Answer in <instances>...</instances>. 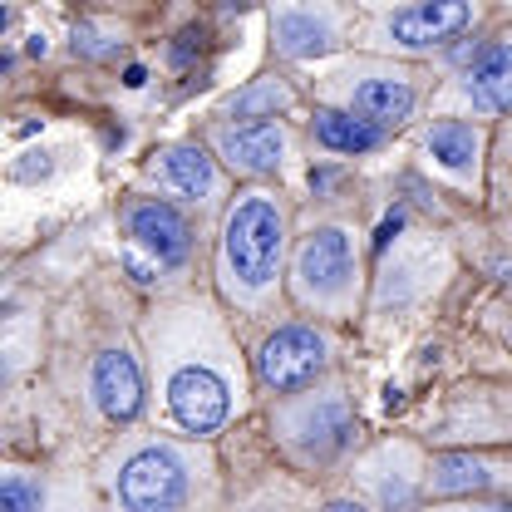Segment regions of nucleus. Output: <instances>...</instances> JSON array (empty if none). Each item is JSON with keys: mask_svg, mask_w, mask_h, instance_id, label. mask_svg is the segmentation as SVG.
<instances>
[{"mask_svg": "<svg viewBox=\"0 0 512 512\" xmlns=\"http://www.w3.org/2000/svg\"><path fill=\"white\" fill-rule=\"evenodd\" d=\"M222 261L252 291H261L276 276V266H281V212L266 192H242L237 207L227 212Z\"/></svg>", "mask_w": 512, "mask_h": 512, "instance_id": "nucleus-1", "label": "nucleus"}, {"mask_svg": "<svg viewBox=\"0 0 512 512\" xmlns=\"http://www.w3.org/2000/svg\"><path fill=\"white\" fill-rule=\"evenodd\" d=\"M119 498L128 512H178L188 498V468L173 448H138L119 473Z\"/></svg>", "mask_w": 512, "mask_h": 512, "instance_id": "nucleus-2", "label": "nucleus"}, {"mask_svg": "<svg viewBox=\"0 0 512 512\" xmlns=\"http://www.w3.org/2000/svg\"><path fill=\"white\" fill-rule=\"evenodd\" d=\"M320 370H325V340L316 330H306V325L276 330L261 345V355H256V375L271 389H301V384L316 380Z\"/></svg>", "mask_w": 512, "mask_h": 512, "instance_id": "nucleus-3", "label": "nucleus"}, {"mask_svg": "<svg viewBox=\"0 0 512 512\" xmlns=\"http://www.w3.org/2000/svg\"><path fill=\"white\" fill-rule=\"evenodd\" d=\"M168 409L173 419L188 429V434H212L227 424V409H232V394L217 370L207 365H183L173 380H168Z\"/></svg>", "mask_w": 512, "mask_h": 512, "instance_id": "nucleus-4", "label": "nucleus"}, {"mask_svg": "<svg viewBox=\"0 0 512 512\" xmlns=\"http://www.w3.org/2000/svg\"><path fill=\"white\" fill-rule=\"evenodd\" d=\"M463 25H473V5H458V0H424V5H404L389 15V35L404 50L439 45L448 35H458Z\"/></svg>", "mask_w": 512, "mask_h": 512, "instance_id": "nucleus-5", "label": "nucleus"}, {"mask_svg": "<svg viewBox=\"0 0 512 512\" xmlns=\"http://www.w3.org/2000/svg\"><path fill=\"white\" fill-rule=\"evenodd\" d=\"M128 237L143 252L158 256L163 266H178V261H188L192 227H188V217L178 207H168V202H138L128 212Z\"/></svg>", "mask_w": 512, "mask_h": 512, "instance_id": "nucleus-6", "label": "nucleus"}, {"mask_svg": "<svg viewBox=\"0 0 512 512\" xmlns=\"http://www.w3.org/2000/svg\"><path fill=\"white\" fill-rule=\"evenodd\" d=\"M94 399L114 424H128L143 409V375L128 350H104L94 360Z\"/></svg>", "mask_w": 512, "mask_h": 512, "instance_id": "nucleus-7", "label": "nucleus"}, {"mask_svg": "<svg viewBox=\"0 0 512 512\" xmlns=\"http://www.w3.org/2000/svg\"><path fill=\"white\" fill-rule=\"evenodd\" d=\"M217 148L232 168L242 173H276L281 168V153H286V138L276 124H237V128H222L217 133Z\"/></svg>", "mask_w": 512, "mask_h": 512, "instance_id": "nucleus-8", "label": "nucleus"}, {"mask_svg": "<svg viewBox=\"0 0 512 512\" xmlns=\"http://www.w3.org/2000/svg\"><path fill=\"white\" fill-rule=\"evenodd\" d=\"M296 271L311 291H335L350 276V237L340 227H325L316 237H306V247L296 256Z\"/></svg>", "mask_w": 512, "mask_h": 512, "instance_id": "nucleus-9", "label": "nucleus"}, {"mask_svg": "<svg viewBox=\"0 0 512 512\" xmlns=\"http://www.w3.org/2000/svg\"><path fill=\"white\" fill-rule=\"evenodd\" d=\"M468 99L483 114L512 109V45H493V50L478 55L473 74H468Z\"/></svg>", "mask_w": 512, "mask_h": 512, "instance_id": "nucleus-10", "label": "nucleus"}, {"mask_svg": "<svg viewBox=\"0 0 512 512\" xmlns=\"http://www.w3.org/2000/svg\"><path fill=\"white\" fill-rule=\"evenodd\" d=\"M350 104H355V114H360L365 124H375V128L404 124L409 109H414V89H409L404 79H365V84H355Z\"/></svg>", "mask_w": 512, "mask_h": 512, "instance_id": "nucleus-11", "label": "nucleus"}, {"mask_svg": "<svg viewBox=\"0 0 512 512\" xmlns=\"http://www.w3.org/2000/svg\"><path fill=\"white\" fill-rule=\"evenodd\" d=\"M316 138L335 153H370L384 143V128L365 124L355 114H340V109H320L316 114Z\"/></svg>", "mask_w": 512, "mask_h": 512, "instance_id": "nucleus-12", "label": "nucleus"}, {"mask_svg": "<svg viewBox=\"0 0 512 512\" xmlns=\"http://www.w3.org/2000/svg\"><path fill=\"white\" fill-rule=\"evenodd\" d=\"M163 173H168V183H173V188L188 192V197H207L212 183H217L212 158H207L202 148H192V143H178V148H168V153H163Z\"/></svg>", "mask_w": 512, "mask_h": 512, "instance_id": "nucleus-13", "label": "nucleus"}, {"mask_svg": "<svg viewBox=\"0 0 512 512\" xmlns=\"http://www.w3.org/2000/svg\"><path fill=\"white\" fill-rule=\"evenodd\" d=\"M276 45L286 55H320L330 45V35H325V25H320L316 15L291 10V15H276Z\"/></svg>", "mask_w": 512, "mask_h": 512, "instance_id": "nucleus-14", "label": "nucleus"}, {"mask_svg": "<svg viewBox=\"0 0 512 512\" xmlns=\"http://www.w3.org/2000/svg\"><path fill=\"white\" fill-rule=\"evenodd\" d=\"M429 153L444 163V168H468L473 163V128L444 119V124L429 128Z\"/></svg>", "mask_w": 512, "mask_h": 512, "instance_id": "nucleus-15", "label": "nucleus"}, {"mask_svg": "<svg viewBox=\"0 0 512 512\" xmlns=\"http://www.w3.org/2000/svg\"><path fill=\"white\" fill-rule=\"evenodd\" d=\"M286 104H291V94H286L276 79H266V84H256V89H247V94H237V99H232V114H237V119H252V124H261V114L286 109Z\"/></svg>", "mask_w": 512, "mask_h": 512, "instance_id": "nucleus-16", "label": "nucleus"}, {"mask_svg": "<svg viewBox=\"0 0 512 512\" xmlns=\"http://www.w3.org/2000/svg\"><path fill=\"white\" fill-rule=\"evenodd\" d=\"M439 468H444V473H439V488H444V493H458V488H483V483H488V468H483V463H473V458H444Z\"/></svg>", "mask_w": 512, "mask_h": 512, "instance_id": "nucleus-17", "label": "nucleus"}, {"mask_svg": "<svg viewBox=\"0 0 512 512\" xmlns=\"http://www.w3.org/2000/svg\"><path fill=\"white\" fill-rule=\"evenodd\" d=\"M35 508H40V488H30L20 473H10L5 488H0V512H35Z\"/></svg>", "mask_w": 512, "mask_h": 512, "instance_id": "nucleus-18", "label": "nucleus"}, {"mask_svg": "<svg viewBox=\"0 0 512 512\" xmlns=\"http://www.w3.org/2000/svg\"><path fill=\"white\" fill-rule=\"evenodd\" d=\"M399 227H404V212H389V217L380 222V232H375V252H384V247L399 237Z\"/></svg>", "mask_w": 512, "mask_h": 512, "instance_id": "nucleus-19", "label": "nucleus"}, {"mask_svg": "<svg viewBox=\"0 0 512 512\" xmlns=\"http://www.w3.org/2000/svg\"><path fill=\"white\" fill-rule=\"evenodd\" d=\"M124 84H128V89H143V84H148V69H143V64H128Z\"/></svg>", "mask_w": 512, "mask_h": 512, "instance_id": "nucleus-20", "label": "nucleus"}, {"mask_svg": "<svg viewBox=\"0 0 512 512\" xmlns=\"http://www.w3.org/2000/svg\"><path fill=\"white\" fill-rule=\"evenodd\" d=\"M384 409H404V394H399V389H394V384H389V389H384Z\"/></svg>", "mask_w": 512, "mask_h": 512, "instance_id": "nucleus-21", "label": "nucleus"}, {"mask_svg": "<svg viewBox=\"0 0 512 512\" xmlns=\"http://www.w3.org/2000/svg\"><path fill=\"white\" fill-rule=\"evenodd\" d=\"M325 512H365V508H360V503H330Z\"/></svg>", "mask_w": 512, "mask_h": 512, "instance_id": "nucleus-22", "label": "nucleus"}]
</instances>
